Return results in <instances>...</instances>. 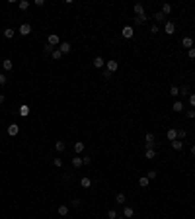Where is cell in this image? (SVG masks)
Listing matches in <instances>:
<instances>
[{
    "mask_svg": "<svg viewBox=\"0 0 195 219\" xmlns=\"http://www.w3.org/2000/svg\"><path fill=\"white\" fill-rule=\"evenodd\" d=\"M146 20H148V16H146V14H144V16H135V23H137V26H140V23H144V22H146Z\"/></svg>",
    "mask_w": 195,
    "mask_h": 219,
    "instance_id": "f1b7e54d",
    "label": "cell"
},
{
    "mask_svg": "<svg viewBox=\"0 0 195 219\" xmlns=\"http://www.w3.org/2000/svg\"><path fill=\"white\" fill-rule=\"evenodd\" d=\"M20 10H23V12H25V10H29V2L28 0H20Z\"/></svg>",
    "mask_w": 195,
    "mask_h": 219,
    "instance_id": "f546056e",
    "label": "cell"
},
{
    "mask_svg": "<svg viewBox=\"0 0 195 219\" xmlns=\"http://www.w3.org/2000/svg\"><path fill=\"white\" fill-rule=\"evenodd\" d=\"M156 147V139H154L152 133H146L144 135V149H154Z\"/></svg>",
    "mask_w": 195,
    "mask_h": 219,
    "instance_id": "6da1fadb",
    "label": "cell"
},
{
    "mask_svg": "<svg viewBox=\"0 0 195 219\" xmlns=\"http://www.w3.org/2000/svg\"><path fill=\"white\" fill-rule=\"evenodd\" d=\"M2 69H4V70H12V69H14L12 59H4V61H2Z\"/></svg>",
    "mask_w": 195,
    "mask_h": 219,
    "instance_id": "5bb4252c",
    "label": "cell"
},
{
    "mask_svg": "<svg viewBox=\"0 0 195 219\" xmlns=\"http://www.w3.org/2000/svg\"><path fill=\"white\" fill-rule=\"evenodd\" d=\"M0 139H2V131H0Z\"/></svg>",
    "mask_w": 195,
    "mask_h": 219,
    "instance_id": "816d5d0a",
    "label": "cell"
},
{
    "mask_svg": "<svg viewBox=\"0 0 195 219\" xmlns=\"http://www.w3.org/2000/svg\"><path fill=\"white\" fill-rule=\"evenodd\" d=\"M4 100H6V96H4V94H0V104H4Z\"/></svg>",
    "mask_w": 195,
    "mask_h": 219,
    "instance_id": "c3c4849f",
    "label": "cell"
},
{
    "mask_svg": "<svg viewBox=\"0 0 195 219\" xmlns=\"http://www.w3.org/2000/svg\"><path fill=\"white\" fill-rule=\"evenodd\" d=\"M158 31H160V28H158L156 23H154V26H150V33H152V35H154V33H158Z\"/></svg>",
    "mask_w": 195,
    "mask_h": 219,
    "instance_id": "ee69618b",
    "label": "cell"
},
{
    "mask_svg": "<svg viewBox=\"0 0 195 219\" xmlns=\"http://www.w3.org/2000/svg\"><path fill=\"white\" fill-rule=\"evenodd\" d=\"M121 35H123V37H125V39H131V37H133V35H135V29L131 28V26H125V28L121 29Z\"/></svg>",
    "mask_w": 195,
    "mask_h": 219,
    "instance_id": "5b68a950",
    "label": "cell"
},
{
    "mask_svg": "<svg viewBox=\"0 0 195 219\" xmlns=\"http://www.w3.org/2000/svg\"><path fill=\"white\" fill-rule=\"evenodd\" d=\"M14 35H16V29H12V28H6L4 29V37L6 39H12Z\"/></svg>",
    "mask_w": 195,
    "mask_h": 219,
    "instance_id": "cb8c5ba5",
    "label": "cell"
},
{
    "mask_svg": "<svg viewBox=\"0 0 195 219\" xmlns=\"http://www.w3.org/2000/svg\"><path fill=\"white\" fill-rule=\"evenodd\" d=\"M92 65L96 67V69H102V70H103V69H106V61H103L102 57H96V59L92 61Z\"/></svg>",
    "mask_w": 195,
    "mask_h": 219,
    "instance_id": "9c48e42d",
    "label": "cell"
},
{
    "mask_svg": "<svg viewBox=\"0 0 195 219\" xmlns=\"http://www.w3.org/2000/svg\"><path fill=\"white\" fill-rule=\"evenodd\" d=\"M70 164H72V166H74V168H80V166H82V157H72V160H70Z\"/></svg>",
    "mask_w": 195,
    "mask_h": 219,
    "instance_id": "9a60e30c",
    "label": "cell"
},
{
    "mask_svg": "<svg viewBox=\"0 0 195 219\" xmlns=\"http://www.w3.org/2000/svg\"><path fill=\"white\" fill-rule=\"evenodd\" d=\"M115 201H117V204H121V205H123V204H125V201H127V196H125V194H123V192H119V194H117V196H115Z\"/></svg>",
    "mask_w": 195,
    "mask_h": 219,
    "instance_id": "603a6c76",
    "label": "cell"
},
{
    "mask_svg": "<svg viewBox=\"0 0 195 219\" xmlns=\"http://www.w3.org/2000/svg\"><path fill=\"white\" fill-rule=\"evenodd\" d=\"M20 116H22V117H28L29 116V106L22 104V106H20Z\"/></svg>",
    "mask_w": 195,
    "mask_h": 219,
    "instance_id": "d6986e66",
    "label": "cell"
},
{
    "mask_svg": "<svg viewBox=\"0 0 195 219\" xmlns=\"http://www.w3.org/2000/svg\"><path fill=\"white\" fill-rule=\"evenodd\" d=\"M68 211H70V207L68 205H59V215H63V217H65V215H68Z\"/></svg>",
    "mask_w": 195,
    "mask_h": 219,
    "instance_id": "7402d4cb",
    "label": "cell"
},
{
    "mask_svg": "<svg viewBox=\"0 0 195 219\" xmlns=\"http://www.w3.org/2000/svg\"><path fill=\"white\" fill-rule=\"evenodd\" d=\"M117 219H127V217H123V215H121V217H117Z\"/></svg>",
    "mask_w": 195,
    "mask_h": 219,
    "instance_id": "f907efd6",
    "label": "cell"
},
{
    "mask_svg": "<svg viewBox=\"0 0 195 219\" xmlns=\"http://www.w3.org/2000/svg\"><path fill=\"white\" fill-rule=\"evenodd\" d=\"M181 45L186 47V49H191V47H195V45H193V39H191V37H183V39H181Z\"/></svg>",
    "mask_w": 195,
    "mask_h": 219,
    "instance_id": "2e32d148",
    "label": "cell"
},
{
    "mask_svg": "<svg viewBox=\"0 0 195 219\" xmlns=\"http://www.w3.org/2000/svg\"><path fill=\"white\" fill-rule=\"evenodd\" d=\"M6 80H8V78H6V75H4V73H0V86H4Z\"/></svg>",
    "mask_w": 195,
    "mask_h": 219,
    "instance_id": "7bdbcfd3",
    "label": "cell"
},
{
    "mask_svg": "<svg viewBox=\"0 0 195 219\" xmlns=\"http://www.w3.org/2000/svg\"><path fill=\"white\" fill-rule=\"evenodd\" d=\"M47 43H49L51 47H57V45H60V37L57 35V33H51V35L47 37Z\"/></svg>",
    "mask_w": 195,
    "mask_h": 219,
    "instance_id": "277c9868",
    "label": "cell"
},
{
    "mask_svg": "<svg viewBox=\"0 0 195 219\" xmlns=\"http://www.w3.org/2000/svg\"><path fill=\"white\" fill-rule=\"evenodd\" d=\"M107 217H109V219H117L119 215H117V211H115V209H109V211H107Z\"/></svg>",
    "mask_w": 195,
    "mask_h": 219,
    "instance_id": "e575fe53",
    "label": "cell"
},
{
    "mask_svg": "<svg viewBox=\"0 0 195 219\" xmlns=\"http://www.w3.org/2000/svg\"><path fill=\"white\" fill-rule=\"evenodd\" d=\"M164 16H170L172 14V4H162V10H160Z\"/></svg>",
    "mask_w": 195,
    "mask_h": 219,
    "instance_id": "ffe728a7",
    "label": "cell"
},
{
    "mask_svg": "<svg viewBox=\"0 0 195 219\" xmlns=\"http://www.w3.org/2000/svg\"><path fill=\"white\" fill-rule=\"evenodd\" d=\"M170 145H172V149H174V151H181V149H183V141H180V139L170 141Z\"/></svg>",
    "mask_w": 195,
    "mask_h": 219,
    "instance_id": "4fadbf2b",
    "label": "cell"
},
{
    "mask_svg": "<svg viewBox=\"0 0 195 219\" xmlns=\"http://www.w3.org/2000/svg\"><path fill=\"white\" fill-rule=\"evenodd\" d=\"M102 76H103V78H111V73L103 69V70H102Z\"/></svg>",
    "mask_w": 195,
    "mask_h": 219,
    "instance_id": "f6af8a7d",
    "label": "cell"
},
{
    "mask_svg": "<svg viewBox=\"0 0 195 219\" xmlns=\"http://www.w3.org/2000/svg\"><path fill=\"white\" fill-rule=\"evenodd\" d=\"M148 184H150V180H148L146 176H140V178H139V186H140V188H146Z\"/></svg>",
    "mask_w": 195,
    "mask_h": 219,
    "instance_id": "4316f807",
    "label": "cell"
},
{
    "mask_svg": "<svg viewBox=\"0 0 195 219\" xmlns=\"http://www.w3.org/2000/svg\"><path fill=\"white\" fill-rule=\"evenodd\" d=\"M70 205H72V207H80V205H82V201H80L78 198H74V200H72V204H70Z\"/></svg>",
    "mask_w": 195,
    "mask_h": 219,
    "instance_id": "b9f144b4",
    "label": "cell"
},
{
    "mask_svg": "<svg viewBox=\"0 0 195 219\" xmlns=\"http://www.w3.org/2000/svg\"><path fill=\"white\" fill-rule=\"evenodd\" d=\"M51 57H53V59H55V61H60V59H63V53H60L59 49H55V51L51 53Z\"/></svg>",
    "mask_w": 195,
    "mask_h": 219,
    "instance_id": "4dcf8cb0",
    "label": "cell"
},
{
    "mask_svg": "<svg viewBox=\"0 0 195 219\" xmlns=\"http://www.w3.org/2000/svg\"><path fill=\"white\" fill-rule=\"evenodd\" d=\"M156 176H158V172H156V170H148V174H146V178H148V180H154Z\"/></svg>",
    "mask_w": 195,
    "mask_h": 219,
    "instance_id": "d590c367",
    "label": "cell"
},
{
    "mask_svg": "<svg viewBox=\"0 0 195 219\" xmlns=\"http://www.w3.org/2000/svg\"><path fill=\"white\" fill-rule=\"evenodd\" d=\"M164 33H166V35H174V33H176V23L168 20V22L164 23Z\"/></svg>",
    "mask_w": 195,
    "mask_h": 219,
    "instance_id": "7a4b0ae2",
    "label": "cell"
},
{
    "mask_svg": "<svg viewBox=\"0 0 195 219\" xmlns=\"http://www.w3.org/2000/svg\"><path fill=\"white\" fill-rule=\"evenodd\" d=\"M53 164H55L57 168H60L63 166V159H60V157H55V159H53Z\"/></svg>",
    "mask_w": 195,
    "mask_h": 219,
    "instance_id": "d6a6232c",
    "label": "cell"
},
{
    "mask_svg": "<svg viewBox=\"0 0 195 219\" xmlns=\"http://www.w3.org/2000/svg\"><path fill=\"white\" fill-rule=\"evenodd\" d=\"M117 69H119V63H117V61H106V70H109V73H111V75H113V73H115V70Z\"/></svg>",
    "mask_w": 195,
    "mask_h": 219,
    "instance_id": "3957f363",
    "label": "cell"
},
{
    "mask_svg": "<svg viewBox=\"0 0 195 219\" xmlns=\"http://www.w3.org/2000/svg\"><path fill=\"white\" fill-rule=\"evenodd\" d=\"M187 98H189V108H193V110H195V94H189Z\"/></svg>",
    "mask_w": 195,
    "mask_h": 219,
    "instance_id": "f35d334b",
    "label": "cell"
},
{
    "mask_svg": "<svg viewBox=\"0 0 195 219\" xmlns=\"http://www.w3.org/2000/svg\"><path fill=\"white\" fill-rule=\"evenodd\" d=\"M43 51H45V53H47V55H51V53H53V51H55V49H53V47H51V45H49V43H45V45H43Z\"/></svg>",
    "mask_w": 195,
    "mask_h": 219,
    "instance_id": "836d02e7",
    "label": "cell"
},
{
    "mask_svg": "<svg viewBox=\"0 0 195 219\" xmlns=\"http://www.w3.org/2000/svg\"><path fill=\"white\" fill-rule=\"evenodd\" d=\"M187 57H189L191 61H195V47H191V49H187Z\"/></svg>",
    "mask_w": 195,
    "mask_h": 219,
    "instance_id": "8d00e7d4",
    "label": "cell"
},
{
    "mask_svg": "<svg viewBox=\"0 0 195 219\" xmlns=\"http://www.w3.org/2000/svg\"><path fill=\"white\" fill-rule=\"evenodd\" d=\"M70 49H72V47H70V43H68V41H60L59 51L63 53V55H68V53H70Z\"/></svg>",
    "mask_w": 195,
    "mask_h": 219,
    "instance_id": "52a82bcc",
    "label": "cell"
},
{
    "mask_svg": "<svg viewBox=\"0 0 195 219\" xmlns=\"http://www.w3.org/2000/svg\"><path fill=\"white\" fill-rule=\"evenodd\" d=\"M152 18H154V22H156V26H158V23H166V22H168V20H166V16H164L162 12H160V10H158V12H154V16H152Z\"/></svg>",
    "mask_w": 195,
    "mask_h": 219,
    "instance_id": "8992f818",
    "label": "cell"
},
{
    "mask_svg": "<svg viewBox=\"0 0 195 219\" xmlns=\"http://www.w3.org/2000/svg\"><path fill=\"white\" fill-rule=\"evenodd\" d=\"M80 186H82V188H90V186H92V180H90L88 176H82V178H80Z\"/></svg>",
    "mask_w": 195,
    "mask_h": 219,
    "instance_id": "ac0fdd59",
    "label": "cell"
},
{
    "mask_svg": "<svg viewBox=\"0 0 195 219\" xmlns=\"http://www.w3.org/2000/svg\"><path fill=\"white\" fill-rule=\"evenodd\" d=\"M82 151H84V143H82V141H76V143H74V153L80 155Z\"/></svg>",
    "mask_w": 195,
    "mask_h": 219,
    "instance_id": "484cf974",
    "label": "cell"
},
{
    "mask_svg": "<svg viewBox=\"0 0 195 219\" xmlns=\"http://www.w3.org/2000/svg\"><path fill=\"white\" fill-rule=\"evenodd\" d=\"M35 6H39V8H43V6H45V2H43V0H35Z\"/></svg>",
    "mask_w": 195,
    "mask_h": 219,
    "instance_id": "7dc6e473",
    "label": "cell"
},
{
    "mask_svg": "<svg viewBox=\"0 0 195 219\" xmlns=\"http://www.w3.org/2000/svg\"><path fill=\"white\" fill-rule=\"evenodd\" d=\"M166 137H168V141H176L178 139V129H174V127H172V129H168Z\"/></svg>",
    "mask_w": 195,
    "mask_h": 219,
    "instance_id": "7c38bea8",
    "label": "cell"
},
{
    "mask_svg": "<svg viewBox=\"0 0 195 219\" xmlns=\"http://www.w3.org/2000/svg\"><path fill=\"white\" fill-rule=\"evenodd\" d=\"M191 155H193V157H195V145H193V147H191Z\"/></svg>",
    "mask_w": 195,
    "mask_h": 219,
    "instance_id": "681fc988",
    "label": "cell"
},
{
    "mask_svg": "<svg viewBox=\"0 0 195 219\" xmlns=\"http://www.w3.org/2000/svg\"><path fill=\"white\" fill-rule=\"evenodd\" d=\"M20 133V125L18 123H12V125H8V135L10 137H16Z\"/></svg>",
    "mask_w": 195,
    "mask_h": 219,
    "instance_id": "ba28073f",
    "label": "cell"
},
{
    "mask_svg": "<svg viewBox=\"0 0 195 219\" xmlns=\"http://www.w3.org/2000/svg\"><path fill=\"white\" fill-rule=\"evenodd\" d=\"M82 163L84 164H90V163H92V157H82Z\"/></svg>",
    "mask_w": 195,
    "mask_h": 219,
    "instance_id": "bcb514c9",
    "label": "cell"
},
{
    "mask_svg": "<svg viewBox=\"0 0 195 219\" xmlns=\"http://www.w3.org/2000/svg\"><path fill=\"white\" fill-rule=\"evenodd\" d=\"M172 110L181 112V110H183V102H181V100H176V102H174V106H172Z\"/></svg>",
    "mask_w": 195,
    "mask_h": 219,
    "instance_id": "83f0119b",
    "label": "cell"
},
{
    "mask_svg": "<svg viewBox=\"0 0 195 219\" xmlns=\"http://www.w3.org/2000/svg\"><path fill=\"white\" fill-rule=\"evenodd\" d=\"M186 135H187L186 129H178V139H186Z\"/></svg>",
    "mask_w": 195,
    "mask_h": 219,
    "instance_id": "74e56055",
    "label": "cell"
},
{
    "mask_svg": "<svg viewBox=\"0 0 195 219\" xmlns=\"http://www.w3.org/2000/svg\"><path fill=\"white\" fill-rule=\"evenodd\" d=\"M55 149H57V153H63V151L66 149L65 141H57V143H55Z\"/></svg>",
    "mask_w": 195,
    "mask_h": 219,
    "instance_id": "d4e9b609",
    "label": "cell"
},
{
    "mask_svg": "<svg viewBox=\"0 0 195 219\" xmlns=\"http://www.w3.org/2000/svg\"><path fill=\"white\" fill-rule=\"evenodd\" d=\"M31 33V26L29 23H22L20 26V35H29Z\"/></svg>",
    "mask_w": 195,
    "mask_h": 219,
    "instance_id": "30bf717a",
    "label": "cell"
},
{
    "mask_svg": "<svg viewBox=\"0 0 195 219\" xmlns=\"http://www.w3.org/2000/svg\"><path fill=\"white\" fill-rule=\"evenodd\" d=\"M133 10H135V14H137V16H144V14H146L143 4H135V6H133Z\"/></svg>",
    "mask_w": 195,
    "mask_h": 219,
    "instance_id": "e0dca14e",
    "label": "cell"
},
{
    "mask_svg": "<svg viewBox=\"0 0 195 219\" xmlns=\"http://www.w3.org/2000/svg\"><path fill=\"white\" fill-rule=\"evenodd\" d=\"M133 215H135V209H133L131 205H125V207H123V217L131 219V217H133Z\"/></svg>",
    "mask_w": 195,
    "mask_h": 219,
    "instance_id": "8fae6325",
    "label": "cell"
},
{
    "mask_svg": "<svg viewBox=\"0 0 195 219\" xmlns=\"http://www.w3.org/2000/svg\"><path fill=\"white\" fill-rule=\"evenodd\" d=\"M144 157H146L148 160H152L154 157H156V151L154 149H144Z\"/></svg>",
    "mask_w": 195,
    "mask_h": 219,
    "instance_id": "44dd1931",
    "label": "cell"
},
{
    "mask_svg": "<svg viewBox=\"0 0 195 219\" xmlns=\"http://www.w3.org/2000/svg\"><path fill=\"white\" fill-rule=\"evenodd\" d=\"M170 94H172L174 98H178V96H180V88H178V86H172V88H170Z\"/></svg>",
    "mask_w": 195,
    "mask_h": 219,
    "instance_id": "1f68e13d",
    "label": "cell"
},
{
    "mask_svg": "<svg viewBox=\"0 0 195 219\" xmlns=\"http://www.w3.org/2000/svg\"><path fill=\"white\" fill-rule=\"evenodd\" d=\"M186 116L189 117V119H193V117H195V110H193V108H189V110L186 112Z\"/></svg>",
    "mask_w": 195,
    "mask_h": 219,
    "instance_id": "60d3db41",
    "label": "cell"
},
{
    "mask_svg": "<svg viewBox=\"0 0 195 219\" xmlns=\"http://www.w3.org/2000/svg\"><path fill=\"white\" fill-rule=\"evenodd\" d=\"M180 94H187V96H189V86H187V84H183V86L180 88Z\"/></svg>",
    "mask_w": 195,
    "mask_h": 219,
    "instance_id": "ab89813d",
    "label": "cell"
}]
</instances>
